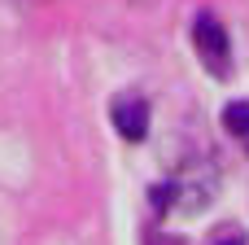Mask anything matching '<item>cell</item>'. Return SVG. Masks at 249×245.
Masks as SVG:
<instances>
[{
	"label": "cell",
	"instance_id": "cell-1",
	"mask_svg": "<svg viewBox=\"0 0 249 245\" xmlns=\"http://www.w3.org/2000/svg\"><path fill=\"white\" fill-rule=\"evenodd\" d=\"M193 44H197V57L206 61V70L214 79H228V70H232V44H228V31H223V22L214 13H197Z\"/></svg>",
	"mask_w": 249,
	"mask_h": 245
},
{
	"label": "cell",
	"instance_id": "cell-2",
	"mask_svg": "<svg viewBox=\"0 0 249 245\" xmlns=\"http://www.w3.org/2000/svg\"><path fill=\"white\" fill-rule=\"evenodd\" d=\"M114 127H118V136H127V140H144L149 136V105L144 101H118L114 105Z\"/></svg>",
	"mask_w": 249,
	"mask_h": 245
},
{
	"label": "cell",
	"instance_id": "cell-3",
	"mask_svg": "<svg viewBox=\"0 0 249 245\" xmlns=\"http://www.w3.org/2000/svg\"><path fill=\"white\" fill-rule=\"evenodd\" d=\"M223 127H228L232 136L249 140V101H232V105L223 110Z\"/></svg>",
	"mask_w": 249,
	"mask_h": 245
},
{
	"label": "cell",
	"instance_id": "cell-4",
	"mask_svg": "<svg viewBox=\"0 0 249 245\" xmlns=\"http://www.w3.org/2000/svg\"><path fill=\"white\" fill-rule=\"evenodd\" d=\"M219 245H245V241H241V237H228V241H219Z\"/></svg>",
	"mask_w": 249,
	"mask_h": 245
}]
</instances>
